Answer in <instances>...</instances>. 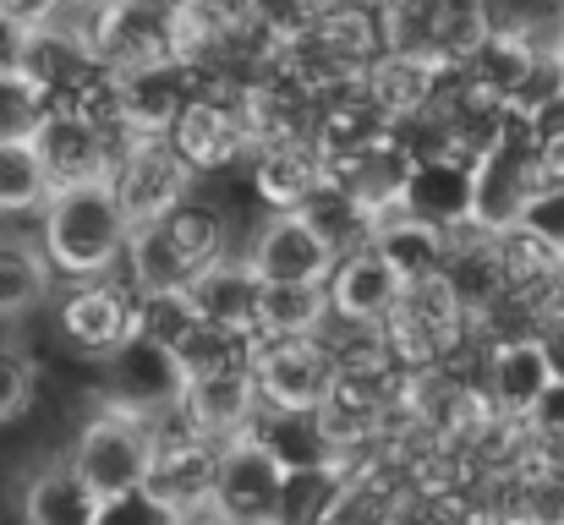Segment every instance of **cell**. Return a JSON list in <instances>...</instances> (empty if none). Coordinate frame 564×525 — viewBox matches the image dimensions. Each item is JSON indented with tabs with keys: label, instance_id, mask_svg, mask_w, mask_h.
<instances>
[{
	"label": "cell",
	"instance_id": "9",
	"mask_svg": "<svg viewBox=\"0 0 564 525\" xmlns=\"http://www.w3.org/2000/svg\"><path fill=\"white\" fill-rule=\"evenodd\" d=\"M247 263L258 269L263 285H329V274H335L340 258H335V247L302 214H274L258 230Z\"/></svg>",
	"mask_w": 564,
	"mask_h": 525
},
{
	"label": "cell",
	"instance_id": "17",
	"mask_svg": "<svg viewBox=\"0 0 564 525\" xmlns=\"http://www.w3.org/2000/svg\"><path fill=\"white\" fill-rule=\"evenodd\" d=\"M138 324H143V313H138L116 285H83V291H72L66 307H61V329H66V340L83 346L88 356H110V350L121 346Z\"/></svg>",
	"mask_w": 564,
	"mask_h": 525
},
{
	"label": "cell",
	"instance_id": "31",
	"mask_svg": "<svg viewBox=\"0 0 564 525\" xmlns=\"http://www.w3.org/2000/svg\"><path fill=\"white\" fill-rule=\"evenodd\" d=\"M516 230H527L532 241H543L549 252L564 258V181H543L532 192V203L521 208V225Z\"/></svg>",
	"mask_w": 564,
	"mask_h": 525
},
{
	"label": "cell",
	"instance_id": "21",
	"mask_svg": "<svg viewBox=\"0 0 564 525\" xmlns=\"http://www.w3.org/2000/svg\"><path fill=\"white\" fill-rule=\"evenodd\" d=\"M335 324L329 285H263L258 340H307Z\"/></svg>",
	"mask_w": 564,
	"mask_h": 525
},
{
	"label": "cell",
	"instance_id": "34",
	"mask_svg": "<svg viewBox=\"0 0 564 525\" xmlns=\"http://www.w3.org/2000/svg\"><path fill=\"white\" fill-rule=\"evenodd\" d=\"M527 427H532L538 438H549V444H564V378H554V383H549V394L532 405Z\"/></svg>",
	"mask_w": 564,
	"mask_h": 525
},
{
	"label": "cell",
	"instance_id": "8",
	"mask_svg": "<svg viewBox=\"0 0 564 525\" xmlns=\"http://www.w3.org/2000/svg\"><path fill=\"white\" fill-rule=\"evenodd\" d=\"M263 411V394H258V378L252 367H225V372H192L187 394H182V416L197 438L208 444H230L241 433H252Z\"/></svg>",
	"mask_w": 564,
	"mask_h": 525
},
{
	"label": "cell",
	"instance_id": "28",
	"mask_svg": "<svg viewBox=\"0 0 564 525\" xmlns=\"http://www.w3.org/2000/svg\"><path fill=\"white\" fill-rule=\"evenodd\" d=\"M505 525H564V471H532L510 482Z\"/></svg>",
	"mask_w": 564,
	"mask_h": 525
},
{
	"label": "cell",
	"instance_id": "24",
	"mask_svg": "<svg viewBox=\"0 0 564 525\" xmlns=\"http://www.w3.org/2000/svg\"><path fill=\"white\" fill-rule=\"evenodd\" d=\"M22 515H28V525H94L99 521V499L72 466H50V471L33 477V488L22 499Z\"/></svg>",
	"mask_w": 564,
	"mask_h": 525
},
{
	"label": "cell",
	"instance_id": "27",
	"mask_svg": "<svg viewBox=\"0 0 564 525\" xmlns=\"http://www.w3.org/2000/svg\"><path fill=\"white\" fill-rule=\"evenodd\" d=\"M44 197H50V175L33 143H0V214L44 208Z\"/></svg>",
	"mask_w": 564,
	"mask_h": 525
},
{
	"label": "cell",
	"instance_id": "30",
	"mask_svg": "<svg viewBox=\"0 0 564 525\" xmlns=\"http://www.w3.org/2000/svg\"><path fill=\"white\" fill-rule=\"evenodd\" d=\"M94 525H192V515H182L176 504H165L154 488H138V493L105 499Z\"/></svg>",
	"mask_w": 564,
	"mask_h": 525
},
{
	"label": "cell",
	"instance_id": "36",
	"mask_svg": "<svg viewBox=\"0 0 564 525\" xmlns=\"http://www.w3.org/2000/svg\"><path fill=\"white\" fill-rule=\"evenodd\" d=\"M335 6H389V0H335Z\"/></svg>",
	"mask_w": 564,
	"mask_h": 525
},
{
	"label": "cell",
	"instance_id": "25",
	"mask_svg": "<svg viewBox=\"0 0 564 525\" xmlns=\"http://www.w3.org/2000/svg\"><path fill=\"white\" fill-rule=\"evenodd\" d=\"M50 291V258L44 247L28 241H6L0 236V318H22L44 302Z\"/></svg>",
	"mask_w": 564,
	"mask_h": 525
},
{
	"label": "cell",
	"instance_id": "26",
	"mask_svg": "<svg viewBox=\"0 0 564 525\" xmlns=\"http://www.w3.org/2000/svg\"><path fill=\"white\" fill-rule=\"evenodd\" d=\"M50 88L33 72H0V143H33L50 121Z\"/></svg>",
	"mask_w": 564,
	"mask_h": 525
},
{
	"label": "cell",
	"instance_id": "13",
	"mask_svg": "<svg viewBox=\"0 0 564 525\" xmlns=\"http://www.w3.org/2000/svg\"><path fill=\"white\" fill-rule=\"evenodd\" d=\"M405 296V280L378 258L373 247L362 252H346L329 274V307H335V324H362V329H383L394 318Z\"/></svg>",
	"mask_w": 564,
	"mask_h": 525
},
{
	"label": "cell",
	"instance_id": "1",
	"mask_svg": "<svg viewBox=\"0 0 564 525\" xmlns=\"http://www.w3.org/2000/svg\"><path fill=\"white\" fill-rule=\"evenodd\" d=\"M132 241V219L105 181H83V186H61L44 197V258L50 269L72 274V280H99L105 269H116V258H127Z\"/></svg>",
	"mask_w": 564,
	"mask_h": 525
},
{
	"label": "cell",
	"instance_id": "14",
	"mask_svg": "<svg viewBox=\"0 0 564 525\" xmlns=\"http://www.w3.org/2000/svg\"><path fill=\"white\" fill-rule=\"evenodd\" d=\"M554 383V361L543 335H521V340H505V346L488 356V405L510 422H527L532 405L549 394Z\"/></svg>",
	"mask_w": 564,
	"mask_h": 525
},
{
	"label": "cell",
	"instance_id": "2",
	"mask_svg": "<svg viewBox=\"0 0 564 525\" xmlns=\"http://www.w3.org/2000/svg\"><path fill=\"white\" fill-rule=\"evenodd\" d=\"M99 383H105V411H121V416L154 427L160 416L182 411L187 361L171 340H160L138 324L110 356H99Z\"/></svg>",
	"mask_w": 564,
	"mask_h": 525
},
{
	"label": "cell",
	"instance_id": "22",
	"mask_svg": "<svg viewBox=\"0 0 564 525\" xmlns=\"http://www.w3.org/2000/svg\"><path fill=\"white\" fill-rule=\"evenodd\" d=\"M324 181H329V165H324L307 143H291V138L269 143L263 160H258V192H263L280 214H296Z\"/></svg>",
	"mask_w": 564,
	"mask_h": 525
},
{
	"label": "cell",
	"instance_id": "3",
	"mask_svg": "<svg viewBox=\"0 0 564 525\" xmlns=\"http://www.w3.org/2000/svg\"><path fill=\"white\" fill-rule=\"evenodd\" d=\"M285 499H291V471L252 433L219 444L214 493H208V510L219 515V525H280Z\"/></svg>",
	"mask_w": 564,
	"mask_h": 525
},
{
	"label": "cell",
	"instance_id": "11",
	"mask_svg": "<svg viewBox=\"0 0 564 525\" xmlns=\"http://www.w3.org/2000/svg\"><path fill=\"white\" fill-rule=\"evenodd\" d=\"M182 302L192 307L197 324L214 329H236V335H258V307H263V280L247 258H214L192 274V285L182 291Z\"/></svg>",
	"mask_w": 564,
	"mask_h": 525
},
{
	"label": "cell",
	"instance_id": "37",
	"mask_svg": "<svg viewBox=\"0 0 564 525\" xmlns=\"http://www.w3.org/2000/svg\"><path fill=\"white\" fill-rule=\"evenodd\" d=\"M560 324H564V313H560Z\"/></svg>",
	"mask_w": 564,
	"mask_h": 525
},
{
	"label": "cell",
	"instance_id": "20",
	"mask_svg": "<svg viewBox=\"0 0 564 525\" xmlns=\"http://www.w3.org/2000/svg\"><path fill=\"white\" fill-rule=\"evenodd\" d=\"M241 138H247V121L230 116V110L214 105V99H192L187 110L176 116V127H171V143H176V154L187 160L192 171L225 165V160L241 149Z\"/></svg>",
	"mask_w": 564,
	"mask_h": 525
},
{
	"label": "cell",
	"instance_id": "32",
	"mask_svg": "<svg viewBox=\"0 0 564 525\" xmlns=\"http://www.w3.org/2000/svg\"><path fill=\"white\" fill-rule=\"evenodd\" d=\"M33 55H39V28L22 6H6L0 0V72H33Z\"/></svg>",
	"mask_w": 564,
	"mask_h": 525
},
{
	"label": "cell",
	"instance_id": "12",
	"mask_svg": "<svg viewBox=\"0 0 564 525\" xmlns=\"http://www.w3.org/2000/svg\"><path fill=\"white\" fill-rule=\"evenodd\" d=\"M471 197H477V160H460V154H433V160H416L405 175V192H400V208L433 230H460L471 225Z\"/></svg>",
	"mask_w": 564,
	"mask_h": 525
},
{
	"label": "cell",
	"instance_id": "7",
	"mask_svg": "<svg viewBox=\"0 0 564 525\" xmlns=\"http://www.w3.org/2000/svg\"><path fill=\"white\" fill-rule=\"evenodd\" d=\"M187 181H192V165L176 154L171 138H138L110 165V186H116L132 230L149 225V219H165L176 203H187Z\"/></svg>",
	"mask_w": 564,
	"mask_h": 525
},
{
	"label": "cell",
	"instance_id": "19",
	"mask_svg": "<svg viewBox=\"0 0 564 525\" xmlns=\"http://www.w3.org/2000/svg\"><path fill=\"white\" fill-rule=\"evenodd\" d=\"M127 263H132V280H138L143 296H182L192 285V274L203 269L187 247L176 241V230H171L165 219H149V225L132 230Z\"/></svg>",
	"mask_w": 564,
	"mask_h": 525
},
{
	"label": "cell",
	"instance_id": "18",
	"mask_svg": "<svg viewBox=\"0 0 564 525\" xmlns=\"http://www.w3.org/2000/svg\"><path fill=\"white\" fill-rule=\"evenodd\" d=\"M214 466H219V444L208 438H182V444H160L154 455V471H149V488L176 504L182 515L192 510H208V493H214Z\"/></svg>",
	"mask_w": 564,
	"mask_h": 525
},
{
	"label": "cell",
	"instance_id": "15",
	"mask_svg": "<svg viewBox=\"0 0 564 525\" xmlns=\"http://www.w3.org/2000/svg\"><path fill=\"white\" fill-rule=\"evenodd\" d=\"M252 438L291 471V477H324L335 460V433L324 422V411H258Z\"/></svg>",
	"mask_w": 564,
	"mask_h": 525
},
{
	"label": "cell",
	"instance_id": "5",
	"mask_svg": "<svg viewBox=\"0 0 564 525\" xmlns=\"http://www.w3.org/2000/svg\"><path fill=\"white\" fill-rule=\"evenodd\" d=\"M252 378L269 411H324L346 372L324 335H307V340H263Z\"/></svg>",
	"mask_w": 564,
	"mask_h": 525
},
{
	"label": "cell",
	"instance_id": "29",
	"mask_svg": "<svg viewBox=\"0 0 564 525\" xmlns=\"http://www.w3.org/2000/svg\"><path fill=\"white\" fill-rule=\"evenodd\" d=\"M318 525H394V499H389V488L373 482V477L340 482V488L329 493Z\"/></svg>",
	"mask_w": 564,
	"mask_h": 525
},
{
	"label": "cell",
	"instance_id": "4",
	"mask_svg": "<svg viewBox=\"0 0 564 525\" xmlns=\"http://www.w3.org/2000/svg\"><path fill=\"white\" fill-rule=\"evenodd\" d=\"M154 455H160V438L149 422H132L121 411H105L83 427L77 449H72V471L94 488V499H121V493H138L149 488V471H154Z\"/></svg>",
	"mask_w": 564,
	"mask_h": 525
},
{
	"label": "cell",
	"instance_id": "6",
	"mask_svg": "<svg viewBox=\"0 0 564 525\" xmlns=\"http://www.w3.org/2000/svg\"><path fill=\"white\" fill-rule=\"evenodd\" d=\"M543 186L538 171V149L532 132L521 121V132H499L482 154H477V197H471V225L488 236H505L521 225V208L532 203V192Z\"/></svg>",
	"mask_w": 564,
	"mask_h": 525
},
{
	"label": "cell",
	"instance_id": "23",
	"mask_svg": "<svg viewBox=\"0 0 564 525\" xmlns=\"http://www.w3.org/2000/svg\"><path fill=\"white\" fill-rule=\"evenodd\" d=\"M296 214H302V219H307V225L335 247V258L362 252V247L373 241V214H368V208H362V197H357L346 181H335V175H329V181H324V186L296 208Z\"/></svg>",
	"mask_w": 564,
	"mask_h": 525
},
{
	"label": "cell",
	"instance_id": "10",
	"mask_svg": "<svg viewBox=\"0 0 564 525\" xmlns=\"http://www.w3.org/2000/svg\"><path fill=\"white\" fill-rule=\"evenodd\" d=\"M33 154H39V165L50 175V192L83 186V181H105L110 165H116L105 127L94 116H83V110H50V121L33 138Z\"/></svg>",
	"mask_w": 564,
	"mask_h": 525
},
{
	"label": "cell",
	"instance_id": "35",
	"mask_svg": "<svg viewBox=\"0 0 564 525\" xmlns=\"http://www.w3.org/2000/svg\"><path fill=\"white\" fill-rule=\"evenodd\" d=\"M549 55H554V66H560V77H564V17L554 22V33H549Z\"/></svg>",
	"mask_w": 564,
	"mask_h": 525
},
{
	"label": "cell",
	"instance_id": "16",
	"mask_svg": "<svg viewBox=\"0 0 564 525\" xmlns=\"http://www.w3.org/2000/svg\"><path fill=\"white\" fill-rule=\"evenodd\" d=\"M368 247H373L405 285H427V280H438L444 263H449V236L433 230V225H422V219H411L405 208L378 214Z\"/></svg>",
	"mask_w": 564,
	"mask_h": 525
},
{
	"label": "cell",
	"instance_id": "33",
	"mask_svg": "<svg viewBox=\"0 0 564 525\" xmlns=\"http://www.w3.org/2000/svg\"><path fill=\"white\" fill-rule=\"evenodd\" d=\"M33 400V361L22 350L0 346V422H17Z\"/></svg>",
	"mask_w": 564,
	"mask_h": 525
}]
</instances>
